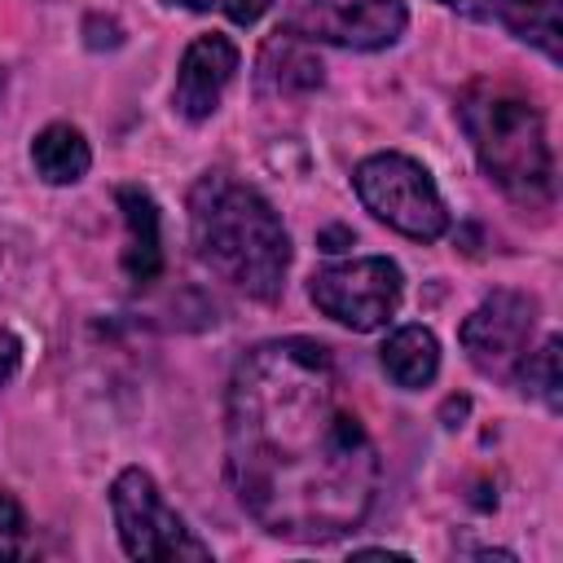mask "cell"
Wrapping results in <instances>:
<instances>
[{
    "instance_id": "6da1fadb",
    "label": "cell",
    "mask_w": 563,
    "mask_h": 563,
    "mask_svg": "<svg viewBox=\"0 0 563 563\" xmlns=\"http://www.w3.org/2000/svg\"><path fill=\"white\" fill-rule=\"evenodd\" d=\"M224 475L268 537L325 545L365 523L383 457L325 343L290 334L238 356L224 391Z\"/></svg>"
},
{
    "instance_id": "7a4b0ae2",
    "label": "cell",
    "mask_w": 563,
    "mask_h": 563,
    "mask_svg": "<svg viewBox=\"0 0 563 563\" xmlns=\"http://www.w3.org/2000/svg\"><path fill=\"white\" fill-rule=\"evenodd\" d=\"M189 242L198 264L229 290L273 303L290 273V233L273 202L224 172H207L189 189Z\"/></svg>"
},
{
    "instance_id": "3957f363",
    "label": "cell",
    "mask_w": 563,
    "mask_h": 563,
    "mask_svg": "<svg viewBox=\"0 0 563 563\" xmlns=\"http://www.w3.org/2000/svg\"><path fill=\"white\" fill-rule=\"evenodd\" d=\"M457 123L484 176L519 207L554 202V150L537 101L506 79H471L457 97Z\"/></svg>"
},
{
    "instance_id": "277c9868",
    "label": "cell",
    "mask_w": 563,
    "mask_h": 563,
    "mask_svg": "<svg viewBox=\"0 0 563 563\" xmlns=\"http://www.w3.org/2000/svg\"><path fill=\"white\" fill-rule=\"evenodd\" d=\"M352 189L361 198V207L383 220L387 229H396L400 238L413 242H435L449 233V207L431 180V172L396 150L369 154L356 163L352 172Z\"/></svg>"
},
{
    "instance_id": "5b68a950",
    "label": "cell",
    "mask_w": 563,
    "mask_h": 563,
    "mask_svg": "<svg viewBox=\"0 0 563 563\" xmlns=\"http://www.w3.org/2000/svg\"><path fill=\"white\" fill-rule=\"evenodd\" d=\"M110 515L128 559L172 563V559H211V545L176 515L158 479L141 466H123L110 484Z\"/></svg>"
},
{
    "instance_id": "8992f818",
    "label": "cell",
    "mask_w": 563,
    "mask_h": 563,
    "mask_svg": "<svg viewBox=\"0 0 563 563\" xmlns=\"http://www.w3.org/2000/svg\"><path fill=\"white\" fill-rule=\"evenodd\" d=\"M400 295H405V273L387 255H356V260L321 264L308 277V299L317 303V312L356 334L387 325L400 308Z\"/></svg>"
},
{
    "instance_id": "52a82bcc",
    "label": "cell",
    "mask_w": 563,
    "mask_h": 563,
    "mask_svg": "<svg viewBox=\"0 0 563 563\" xmlns=\"http://www.w3.org/2000/svg\"><path fill=\"white\" fill-rule=\"evenodd\" d=\"M282 26L312 44L378 53L405 35L409 9L405 0H282Z\"/></svg>"
},
{
    "instance_id": "ba28073f",
    "label": "cell",
    "mask_w": 563,
    "mask_h": 563,
    "mask_svg": "<svg viewBox=\"0 0 563 563\" xmlns=\"http://www.w3.org/2000/svg\"><path fill=\"white\" fill-rule=\"evenodd\" d=\"M532 330H537V299L501 286L466 312V321L457 325V343L484 378H510L523 352L532 347Z\"/></svg>"
},
{
    "instance_id": "9c48e42d",
    "label": "cell",
    "mask_w": 563,
    "mask_h": 563,
    "mask_svg": "<svg viewBox=\"0 0 563 563\" xmlns=\"http://www.w3.org/2000/svg\"><path fill=\"white\" fill-rule=\"evenodd\" d=\"M238 44L229 35H198L189 40V48L180 53V66H176V84H172V110L185 119V123H207L220 101H224V88L233 84L238 75Z\"/></svg>"
},
{
    "instance_id": "30bf717a",
    "label": "cell",
    "mask_w": 563,
    "mask_h": 563,
    "mask_svg": "<svg viewBox=\"0 0 563 563\" xmlns=\"http://www.w3.org/2000/svg\"><path fill=\"white\" fill-rule=\"evenodd\" d=\"M325 84V66L317 57V44L277 26L255 57V92L260 97H277V101H299L312 97Z\"/></svg>"
},
{
    "instance_id": "8fae6325",
    "label": "cell",
    "mask_w": 563,
    "mask_h": 563,
    "mask_svg": "<svg viewBox=\"0 0 563 563\" xmlns=\"http://www.w3.org/2000/svg\"><path fill=\"white\" fill-rule=\"evenodd\" d=\"M114 202L123 211V255H119L123 277L132 286H150L163 273V216H158V202L141 185H119Z\"/></svg>"
},
{
    "instance_id": "7c38bea8",
    "label": "cell",
    "mask_w": 563,
    "mask_h": 563,
    "mask_svg": "<svg viewBox=\"0 0 563 563\" xmlns=\"http://www.w3.org/2000/svg\"><path fill=\"white\" fill-rule=\"evenodd\" d=\"M378 365L396 387L418 391L440 374V339L427 325H396L378 347Z\"/></svg>"
},
{
    "instance_id": "4fadbf2b",
    "label": "cell",
    "mask_w": 563,
    "mask_h": 563,
    "mask_svg": "<svg viewBox=\"0 0 563 563\" xmlns=\"http://www.w3.org/2000/svg\"><path fill=\"white\" fill-rule=\"evenodd\" d=\"M31 167L44 185H79L92 167V150L75 123H48L31 141Z\"/></svg>"
},
{
    "instance_id": "5bb4252c",
    "label": "cell",
    "mask_w": 563,
    "mask_h": 563,
    "mask_svg": "<svg viewBox=\"0 0 563 563\" xmlns=\"http://www.w3.org/2000/svg\"><path fill=\"white\" fill-rule=\"evenodd\" d=\"M488 13L550 62L563 57V0H488Z\"/></svg>"
},
{
    "instance_id": "9a60e30c",
    "label": "cell",
    "mask_w": 563,
    "mask_h": 563,
    "mask_svg": "<svg viewBox=\"0 0 563 563\" xmlns=\"http://www.w3.org/2000/svg\"><path fill=\"white\" fill-rule=\"evenodd\" d=\"M510 378L523 387V396H532V400H541L550 413H559V409H563V378H559V334H550V339H541V347L523 352V361L515 365V374H510Z\"/></svg>"
},
{
    "instance_id": "2e32d148",
    "label": "cell",
    "mask_w": 563,
    "mask_h": 563,
    "mask_svg": "<svg viewBox=\"0 0 563 563\" xmlns=\"http://www.w3.org/2000/svg\"><path fill=\"white\" fill-rule=\"evenodd\" d=\"M163 4H176V9H194V13H224L229 22L238 26H255L273 0H163Z\"/></svg>"
},
{
    "instance_id": "e0dca14e",
    "label": "cell",
    "mask_w": 563,
    "mask_h": 563,
    "mask_svg": "<svg viewBox=\"0 0 563 563\" xmlns=\"http://www.w3.org/2000/svg\"><path fill=\"white\" fill-rule=\"evenodd\" d=\"M26 554V510L18 506L13 493H0V559H22Z\"/></svg>"
},
{
    "instance_id": "ac0fdd59",
    "label": "cell",
    "mask_w": 563,
    "mask_h": 563,
    "mask_svg": "<svg viewBox=\"0 0 563 563\" xmlns=\"http://www.w3.org/2000/svg\"><path fill=\"white\" fill-rule=\"evenodd\" d=\"M18 369H22V339H18L9 325H0V387H4Z\"/></svg>"
},
{
    "instance_id": "d6986e66",
    "label": "cell",
    "mask_w": 563,
    "mask_h": 563,
    "mask_svg": "<svg viewBox=\"0 0 563 563\" xmlns=\"http://www.w3.org/2000/svg\"><path fill=\"white\" fill-rule=\"evenodd\" d=\"M440 4L453 13H466V18H488V0H440Z\"/></svg>"
}]
</instances>
